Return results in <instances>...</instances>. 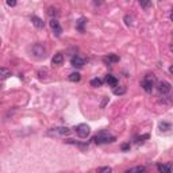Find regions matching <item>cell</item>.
<instances>
[{"instance_id": "1", "label": "cell", "mask_w": 173, "mask_h": 173, "mask_svg": "<svg viewBox=\"0 0 173 173\" xmlns=\"http://www.w3.org/2000/svg\"><path fill=\"white\" fill-rule=\"evenodd\" d=\"M92 141H94L96 145H102V143H111V142L115 141V137L111 135V134H108L107 131H100L99 134H96V135L92 138Z\"/></svg>"}, {"instance_id": "2", "label": "cell", "mask_w": 173, "mask_h": 173, "mask_svg": "<svg viewBox=\"0 0 173 173\" xmlns=\"http://www.w3.org/2000/svg\"><path fill=\"white\" fill-rule=\"evenodd\" d=\"M156 76H153V74H146L145 77H143V80L141 81V87L143 88V91L148 92V94H150L151 91H153V87L154 84H156Z\"/></svg>"}, {"instance_id": "3", "label": "cell", "mask_w": 173, "mask_h": 173, "mask_svg": "<svg viewBox=\"0 0 173 173\" xmlns=\"http://www.w3.org/2000/svg\"><path fill=\"white\" fill-rule=\"evenodd\" d=\"M31 56L35 57V58H38V60H42V58H45V57H46V49H45V46L41 45V43H35V45L31 48Z\"/></svg>"}, {"instance_id": "4", "label": "cell", "mask_w": 173, "mask_h": 173, "mask_svg": "<svg viewBox=\"0 0 173 173\" xmlns=\"http://www.w3.org/2000/svg\"><path fill=\"white\" fill-rule=\"evenodd\" d=\"M74 131H76V134L80 137V138H87V137L89 135V133H91V128H89L88 125L81 123V125L74 127Z\"/></svg>"}, {"instance_id": "5", "label": "cell", "mask_w": 173, "mask_h": 173, "mask_svg": "<svg viewBox=\"0 0 173 173\" xmlns=\"http://www.w3.org/2000/svg\"><path fill=\"white\" fill-rule=\"evenodd\" d=\"M157 89H158V92L161 95H166L172 91V85L168 81H160L158 84H157Z\"/></svg>"}, {"instance_id": "6", "label": "cell", "mask_w": 173, "mask_h": 173, "mask_svg": "<svg viewBox=\"0 0 173 173\" xmlns=\"http://www.w3.org/2000/svg\"><path fill=\"white\" fill-rule=\"evenodd\" d=\"M50 27L53 28L54 34H56L57 37H60V35L62 34V27H61L60 22H58L57 19H51V20H50Z\"/></svg>"}, {"instance_id": "7", "label": "cell", "mask_w": 173, "mask_h": 173, "mask_svg": "<svg viewBox=\"0 0 173 173\" xmlns=\"http://www.w3.org/2000/svg\"><path fill=\"white\" fill-rule=\"evenodd\" d=\"M50 134H54V135H69V134H71V128H68V127H56V128H51Z\"/></svg>"}, {"instance_id": "8", "label": "cell", "mask_w": 173, "mask_h": 173, "mask_svg": "<svg viewBox=\"0 0 173 173\" xmlns=\"http://www.w3.org/2000/svg\"><path fill=\"white\" fill-rule=\"evenodd\" d=\"M157 169H158V172H161V173H169V172H172V169H173V164L172 162H168V164H158L157 165Z\"/></svg>"}, {"instance_id": "9", "label": "cell", "mask_w": 173, "mask_h": 173, "mask_svg": "<svg viewBox=\"0 0 173 173\" xmlns=\"http://www.w3.org/2000/svg\"><path fill=\"white\" fill-rule=\"evenodd\" d=\"M71 64H72V66H73V68L80 69V68H82V66H84V60H82L81 57H79V56H74L73 58H72Z\"/></svg>"}, {"instance_id": "10", "label": "cell", "mask_w": 173, "mask_h": 173, "mask_svg": "<svg viewBox=\"0 0 173 173\" xmlns=\"http://www.w3.org/2000/svg\"><path fill=\"white\" fill-rule=\"evenodd\" d=\"M62 62H64V56H62V54H61V53L54 54L53 60H51V64H53V65H61Z\"/></svg>"}, {"instance_id": "11", "label": "cell", "mask_w": 173, "mask_h": 173, "mask_svg": "<svg viewBox=\"0 0 173 173\" xmlns=\"http://www.w3.org/2000/svg\"><path fill=\"white\" fill-rule=\"evenodd\" d=\"M103 60H104V62L114 64V62H118V61H119V57H118L117 54H108V56L104 57Z\"/></svg>"}, {"instance_id": "12", "label": "cell", "mask_w": 173, "mask_h": 173, "mask_svg": "<svg viewBox=\"0 0 173 173\" xmlns=\"http://www.w3.org/2000/svg\"><path fill=\"white\" fill-rule=\"evenodd\" d=\"M31 22H33V25H34L35 27H38V28H43V26H45V22H43L41 18H38V16H33Z\"/></svg>"}, {"instance_id": "13", "label": "cell", "mask_w": 173, "mask_h": 173, "mask_svg": "<svg viewBox=\"0 0 173 173\" xmlns=\"http://www.w3.org/2000/svg\"><path fill=\"white\" fill-rule=\"evenodd\" d=\"M87 25V19L85 18H80L79 20H77V23H76V28L79 30V31H84V26Z\"/></svg>"}, {"instance_id": "14", "label": "cell", "mask_w": 173, "mask_h": 173, "mask_svg": "<svg viewBox=\"0 0 173 173\" xmlns=\"http://www.w3.org/2000/svg\"><path fill=\"white\" fill-rule=\"evenodd\" d=\"M80 79H81V74H80L79 72H73V73H71V74H69V77H68V80H69V81H72V82L80 81Z\"/></svg>"}, {"instance_id": "15", "label": "cell", "mask_w": 173, "mask_h": 173, "mask_svg": "<svg viewBox=\"0 0 173 173\" xmlns=\"http://www.w3.org/2000/svg\"><path fill=\"white\" fill-rule=\"evenodd\" d=\"M105 82H107L108 85H111V87H115V85L118 84V80H117V77L108 74V76H105Z\"/></svg>"}, {"instance_id": "16", "label": "cell", "mask_w": 173, "mask_h": 173, "mask_svg": "<svg viewBox=\"0 0 173 173\" xmlns=\"http://www.w3.org/2000/svg\"><path fill=\"white\" fill-rule=\"evenodd\" d=\"M145 170H146L145 166H134V168H130V169L126 170V173H135V172L142 173V172H145Z\"/></svg>"}, {"instance_id": "17", "label": "cell", "mask_w": 173, "mask_h": 173, "mask_svg": "<svg viewBox=\"0 0 173 173\" xmlns=\"http://www.w3.org/2000/svg\"><path fill=\"white\" fill-rule=\"evenodd\" d=\"M0 74H1V79H7V77L11 76V71H8L7 68H1L0 69Z\"/></svg>"}, {"instance_id": "18", "label": "cell", "mask_w": 173, "mask_h": 173, "mask_svg": "<svg viewBox=\"0 0 173 173\" xmlns=\"http://www.w3.org/2000/svg\"><path fill=\"white\" fill-rule=\"evenodd\" d=\"M126 92V87H114V94L115 95H123Z\"/></svg>"}, {"instance_id": "19", "label": "cell", "mask_w": 173, "mask_h": 173, "mask_svg": "<svg viewBox=\"0 0 173 173\" xmlns=\"http://www.w3.org/2000/svg\"><path fill=\"white\" fill-rule=\"evenodd\" d=\"M139 4H141L145 10H148L151 7V0H139Z\"/></svg>"}, {"instance_id": "20", "label": "cell", "mask_w": 173, "mask_h": 173, "mask_svg": "<svg viewBox=\"0 0 173 173\" xmlns=\"http://www.w3.org/2000/svg\"><path fill=\"white\" fill-rule=\"evenodd\" d=\"M102 84H103V80L102 79H97V77H96V79H92L91 80V85H92V87H96V88H97V87H102Z\"/></svg>"}, {"instance_id": "21", "label": "cell", "mask_w": 173, "mask_h": 173, "mask_svg": "<svg viewBox=\"0 0 173 173\" xmlns=\"http://www.w3.org/2000/svg\"><path fill=\"white\" fill-rule=\"evenodd\" d=\"M160 128H161V131H166V130H170V125L166 122H162L160 123Z\"/></svg>"}, {"instance_id": "22", "label": "cell", "mask_w": 173, "mask_h": 173, "mask_svg": "<svg viewBox=\"0 0 173 173\" xmlns=\"http://www.w3.org/2000/svg\"><path fill=\"white\" fill-rule=\"evenodd\" d=\"M97 172H102V173H111V172H112V169H111L110 166H103V168H99V169H97Z\"/></svg>"}, {"instance_id": "23", "label": "cell", "mask_w": 173, "mask_h": 173, "mask_svg": "<svg viewBox=\"0 0 173 173\" xmlns=\"http://www.w3.org/2000/svg\"><path fill=\"white\" fill-rule=\"evenodd\" d=\"M7 4H8L10 7H15L16 6V0H7Z\"/></svg>"}, {"instance_id": "24", "label": "cell", "mask_w": 173, "mask_h": 173, "mask_svg": "<svg viewBox=\"0 0 173 173\" xmlns=\"http://www.w3.org/2000/svg\"><path fill=\"white\" fill-rule=\"evenodd\" d=\"M128 149H130V143H123V145H122V150L123 151H127Z\"/></svg>"}, {"instance_id": "25", "label": "cell", "mask_w": 173, "mask_h": 173, "mask_svg": "<svg viewBox=\"0 0 173 173\" xmlns=\"http://www.w3.org/2000/svg\"><path fill=\"white\" fill-rule=\"evenodd\" d=\"M125 22H126V25H127V26L131 25V18L128 16V15H126V16H125Z\"/></svg>"}, {"instance_id": "26", "label": "cell", "mask_w": 173, "mask_h": 173, "mask_svg": "<svg viewBox=\"0 0 173 173\" xmlns=\"http://www.w3.org/2000/svg\"><path fill=\"white\" fill-rule=\"evenodd\" d=\"M48 14L50 15V16H53V15H57V11H56V10H54V8H49Z\"/></svg>"}, {"instance_id": "27", "label": "cell", "mask_w": 173, "mask_h": 173, "mask_svg": "<svg viewBox=\"0 0 173 173\" xmlns=\"http://www.w3.org/2000/svg\"><path fill=\"white\" fill-rule=\"evenodd\" d=\"M108 102V97H104V100H103V103H102V107H104V104Z\"/></svg>"}, {"instance_id": "28", "label": "cell", "mask_w": 173, "mask_h": 173, "mask_svg": "<svg viewBox=\"0 0 173 173\" xmlns=\"http://www.w3.org/2000/svg\"><path fill=\"white\" fill-rule=\"evenodd\" d=\"M169 72H170V73L173 74V65H172V66H170V68H169Z\"/></svg>"}, {"instance_id": "29", "label": "cell", "mask_w": 173, "mask_h": 173, "mask_svg": "<svg viewBox=\"0 0 173 173\" xmlns=\"http://www.w3.org/2000/svg\"><path fill=\"white\" fill-rule=\"evenodd\" d=\"M169 49H170V51H173V43H172V45L169 46Z\"/></svg>"}, {"instance_id": "30", "label": "cell", "mask_w": 173, "mask_h": 173, "mask_svg": "<svg viewBox=\"0 0 173 173\" xmlns=\"http://www.w3.org/2000/svg\"><path fill=\"white\" fill-rule=\"evenodd\" d=\"M170 19L173 20V12H172V14H170Z\"/></svg>"}]
</instances>
